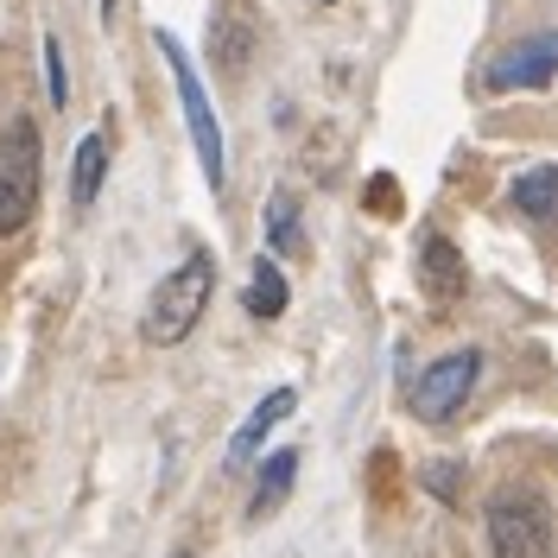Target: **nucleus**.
Segmentation results:
<instances>
[{
	"instance_id": "f257e3e1",
	"label": "nucleus",
	"mask_w": 558,
	"mask_h": 558,
	"mask_svg": "<svg viewBox=\"0 0 558 558\" xmlns=\"http://www.w3.org/2000/svg\"><path fill=\"white\" fill-rule=\"evenodd\" d=\"M209 299H216V260H209L204 247H191L172 274L159 279V292L146 299L140 337H146L153 349H178L191 330H197V324H204Z\"/></svg>"
},
{
	"instance_id": "f03ea898",
	"label": "nucleus",
	"mask_w": 558,
	"mask_h": 558,
	"mask_svg": "<svg viewBox=\"0 0 558 558\" xmlns=\"http://www.w3.org/2000/svg\"><path fill=\"white\" fill-rule=\"evenodd\" d=\"M45 184V146H38L33 114H13L0 128V235H20L38 209Z\"/></svg>"
},
{
	"instance_id": "7ed1b4c3",
	"label": "nucleus",
	"mask_w": 558,
	"mask_h": 558,
	"mask_svg": "<svg viewBox=\"0 0 558 558\" xmlns=\"http://www.w3.org/2000/svg\"><path fill=\"white\" fill-rule=\"evenodd\" d=\"M153 45H159V58L172 64L178 102H184V128H191V146H197V166H204L209 191H222V184H229V146H222L216 108H209L204 83H197V64H191V51H184V45H178L172 33H153Z\"/></svg>"
},
{
	"instance_id": "20e7f679",
	"label": "nucleus",
	"mask_w": 558,
	"mask_h": 558,
	"mask_svg": "<svg viewBox=\"0 0 558 558\" xmlns=\"http://www.w3.org/2000/svg\"><path fill=\"white\" fill-rule=\"evenodd\" d=\"M488 553L495 558H558L553 514L533 488H501L488 501Z\"/></svg>"
},
{
	"instance_id": "39448f33",
	"label": "nucleus",
	"mask_w": 558,
	"mask_h": 558,
	"mask_svg": "<svg viewBox=\"0 0 558 558\" xmlns=\"http://www.w3.org/2000/svg\"><path fill=\"white\" fill-rule=\"evenodd\" d=\"M483 381V355L476 349H451V355H438L413 387V413L425 425H445V418L463 413V400H470V387Z\"/></svg>"
},
{
	"instance_id": "423d86ee",
	"label": "nucleus",
	"mask_w": 558,
	"mask_h": 558,
	"mask_svg": "<svg viewBox=\"0 0 558 558\" xmlns=\"http://www.w3.org/2000/svg\"><path fill=\"white\" fill-rule=\"evenodd\" d=\"M553 76H558V26H553V33L521 38V45H508V51L483 70V89L514 96V89H546Z\"/></svg>"
},
{
	"instance_id": "0eeeda50",
	"label": "nucleus",
	"mask_w": 558,
	"mask_h": 558,
	"mask_svg": "<svg viewBox=\"0 0 558 558\" xmlns=\"http://www.w3.org/2000/svg\"><path fill=\"white\" fill-rule=\"evenodd\" d=\"M292 413H299V393H292V387H274V393H267V400L242 418V432L229 438V457H222V463H229V470H242L247 457L267 445V432H274L279 418H292Z\"/></svg>"
},
{
	"instance_id": "6e6552de",
	"label": "nucleus",
	"mask_w": 558,
	"mask_h": 558,
	"mask_svg": "<svg viewBox=\"0 0 558 558\" xmlns=\"http://www.w3.org/2000/svg\"><path fill=\"white\" fill-rule=\"evenodd\" d=\"M209 45H216V64L229 70V76H242V70H247V58H254V20H247L242 0H229V7L216 13Z\"/></svg>"
},
{
	"instance_id": "1a4fd4ad",
	"label": "nucleus",
	"mask_w": 558,
	"mask_h": 558,
	"mask_svg": "<svg viewBox=\"0 0 558 558\" xmlns=\"http://www.w3.org/2000/svg\"><path fill=\"white\" fill-rule=\"evenodd\" d=\"M463 279H470L463 274V254H457L445 235H425V242H418V286H425L432 299H457Z\"/></svg>"
},
{
	"instance_id": "9d476101",
	"label": "nucleus",
	"mask_w": 558,
	"mask_h": 558,
	"mask_svg": "<svg viewBox=\"0 0 558 558\" xmlns=\"http://www.w3.org/2000/svg\"><path fill=\"white\" fill-rule=\"evenodd\" d=\"M292 476H299V451H274L267 457L260 483H254V495H247V521L260 526L267 514H279V501L292 495Z\"/></svg>"
},
{
	"instance_id": "9b49d317",
	"label": "nucleus",
	"mask_w": 558,
	"mask_h": 558,
	"mask_svg": "<svg viewBox=\"0 0 558 558\" xmlns=\"http://www.w3.org/2000/svg\"><path fill=\"white\" fill-rule=\"evenodd\" d=\"M102 178H108V134L96 128V134H83L76 166H70V197H76V209H89L102 197Z\"/></svg>"
},
{
	"instance_id": "f8f14e48",
	"label": "nucleus",
	"mask_w": 558,
	"mask_h": 558,
	"mask_svg": "<svg viewBox=\"0 0 558 558\" xmlns=\"http://www.w3.org/2000/svg\"><path fill=\"white\" fill-rule=\"evenodd\" d=\"M286 299H292V286H286V274H279V260L274 254H260V260L247 267V292H242L247 317H279L286 312Z\"/></svg>"
},
{
	"instance_id": "ddd939ff",
	"label": "nucleus",
	"mask_w": 558,
	"mask_h": 558,
	"mask_svg": "<svg viewBox=\"0 0 558 558\" xmlns=\"http://www.w3.org/2000/svg\"><path fill=\"white\" fill-rule=\"evenodd\" d=\"M514 209H521L526 222H553L558 216V166H533V172L514 178Z\"/></svg>"
},
{
	"instance_id": "4468645a",
	"label": "nucleus",
	"mask_w": 558,
	"mask_h": 558,
	"mask_svg": "<svg viewBox=\"0 0 558 558\" xmlns=\"http://www.w3.org/2000/svg\"><path fill=\"white\" fill-rule=\"evenodd\" d=\"M260 229H267V247H274V254H292V247H299V197H292V191H274Z\"/></svg>"
},
{
	"instance_id": "2eb2a0df",
	"label": "nucleus",
	"mask_w": 558,
	"mask_h": 558,
	"mask_svg": "<svg viewBox=\"0 0 558 558\" xmlns=\"http://www.w3.org/2000/svg\"><path fill=\"white\" fill-rule=\"evenodd\" d=\"M45 96H51V102L64 108L70 102V76H64V51H58V38L45 33Z\"/></svg>"
},
{
	"instance_id": "dca6fc26",
	"label": "nucleus",
	"mask_w": 558,
	"mask_h": 558,
	"mask_svg": "<svg viewBox=\"0 0 558 558\" xmlns=\"http://www.w3.org/2000/svg\"><path fill=\"white\" fill-rule=\"evenodd\" d=\"M102 20H114V0H102Z\"/></svg>"
},
{
	"instance_id": "f3484780",
	"label": "nucleus",
	"mask_w": 558,
	"mask_h": 558,
	"mask_svg": "<svg viewBox=\"0 0 558 558\" xmlns=\"http://www.w3.org/2000/svg\"><path fill=\"white\" fill-rule=\"evenodd\" d=\"M172 558H191V553H172Z\"/></svg>"
},
{
	"instance_id": "a211bd4d",
	"label": "nucleus",
	"mask_w": 558,
	"mask_h": 558,
	"mask_svg": "<svg viewBox=\"0 0 558 558\" xmlns=\"http://www.w3.org/2000/svg\"><path fill=\"white\" fill-rule=\"evenodd\" d=\"M324 7H330V0H324Z\"/></svg>"
}]
</instances>
